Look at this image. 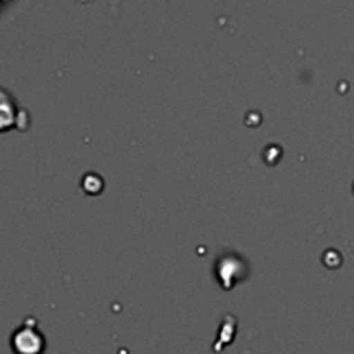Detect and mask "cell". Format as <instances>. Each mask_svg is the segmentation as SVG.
Wrapping results in <instances>:
<instances>
[{
	"label": "cell",
	"mask_w": 354,
	"mask_h": 354,
	"mask_svg": "<svg viewBox=\"0 0 354 354\" xmlns=\"http://www.w3.org/2000/svg\"><path fill=\"white\" fill-rule=\"evenodd\" d=\"M10 348L14 354H44L45 339L37 328L23 325L10 337Z\"/></svg>",
	"instance_id": "7a4b0ae2"
},
{
	"label": "cell",
	"mask_w": 354,
	"mask_h": 354,
	"mask_svg": "<svg viewBox=\"0 0 354 354\" xmlns=\"http://www.w3.org/2000/svg\"><path fill=\"white\" fill-rule=\"evenodd\" d=\"M214 272H216L220 286H223L225 289L230 290L232 287L237 286V283H241L242 280L248 279L249 265L241 254L227 251L223 252V254L218 256Z\"/></svg>",
	"instance_id": "6da1fadb"
}]
</instances>
